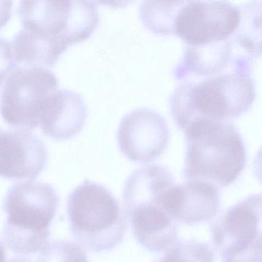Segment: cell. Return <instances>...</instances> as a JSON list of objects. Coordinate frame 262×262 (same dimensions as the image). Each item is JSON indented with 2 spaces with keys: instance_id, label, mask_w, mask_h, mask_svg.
<instances>
[{
  "instance_id": "17",
  "label": "cell",
  "mask_w": 262,
  "mask_h": 262,
  "mask_svg": "<svg viewBox=\"0 0 262 262\" xmlns=\"http://www.w3.org/2000/svg\"><path fill=\"white\" fill-rule=\"evenodd\" d=\"M212 248L196 241L178 242L168 248L165 255L156 262H214Z\"/></svg>"
},
{
  "instance_id": "11",
  "label": "cell",
  "mask_w": 262,
  "mask_h": 262,
  "mask_svg": "<svg viewBox=\"0 0 262 262\" xmlns=\"http://www.w3.org/2000/svg\"><path fill=\"white\" fill-rule=\"evenodd\" d=\"M47 160L46 145L36 135L16 128L0 131V177L36 179Z\"/></svg>"
},
{
  "instance_id": "7",
  "label": "cell",
  "mask_w": 262,
  "mask_h": 262,
  "mask_svg": "<svg viewBox=\"0 0 262 262\" xmlns=\"http://www.w3.org/2000/svg\"><path fill=\"white\" fill-rule=\"evenodd\" d=\"M57 90L59 81L48 69L17 66L7 76L1 92L0 114L16 129H35L46 102Z\"/></svg>"
},
{
  "instance_id": "10",
  "label": "cell",
  "mask_w": 262,
  "mask_h": 262,
  "mask_svg": "<svg viewBox=\"0 0 262 262\" xmlns=\"http://www.w3.org/2000/svg\"><path fill=\"white\" fill-rule=\"evenodd\" d=\"M118 145L133 162H151L165 151L169 140V127L160 113L140 108L125 115L118 127Z\"/></svg>"
},
{
  "instance_id": "21",
  "label": "cell",
  "mask_w": 262,
  "mask_h": 262,
  "mask_svg": "<svg viewBox=\"0 0 262 262\" xmlns=\"http://www.w3.org/2000/svg\"><path fill=\"white\" fill-rule=\"evenodd\" d=\"M8 262H31L30 259L26 258V257H17L12 258Z\"/></svg>"
},
{
  "instance_id": "2",
  "label": "cell",
  "mask_w": 262,
  "mask_h": 262,
  "mask_svg": "<svg viewBox=\"0 0 262 262\" xmlns=\"http://www.w3.org/2000/svg\"><path fill=\"white\" fill-rule=\"evenodd\" d=\"M174 177L162 165H144L132 173L123 190L124 209L138 243L151 252L173 246L179 237L178 223L165 208V197Z\"/></svg>"
},
{
  "instance_id": "1",
  "label": "cell",
  "mask_w": 262,
  "mask_h": 262,
  "mask_svg": "<svg viewBox=\"0 0 262 262\" xmlns=\"http://www.w3.org/2000/svg\"><path fill=\"white\" fill-rule=\"evenodd\" d=\"M187 181L224 188L235 182L247 162L242 135L228 121L197 118L184 128Z\"/></svg>"
},
{
  "instance_id": "20",
  "label": "cell",
  "mask_w": 262,
  "mask_h": 262,
  "mask_svg": "<svg viewBox=\"0 0 262 262\" xmlns=\"http://www.w3.org/2000/svg\"><path fill=\"white\" fill-rule=\"evenodd\" d=\"M6 250L4 245L0 242V262H5Z\"/></svg>"
},
{
  "instance_id": "19",
  "label": "cell",
  "mask_w": 262,
  "mask_h": 262,
  "mask_svg": "<svg viewBox=\"0 0 262 262\" xmlns=\"http://www.w3.org/2000/svg\"><path fill=\"white\" fill-rule=\"evenodd\" d=\"M16 67L11 42L0 38V85Z\"/></svg>"
},
{
  "instance_id": "15",
  "label": "cell",
  "mask_w": 262,
  "mask_h": 262,
  "mask_svg": "<svg viewBox=\"0 0 262 262\" xmlns=\"http://www.w3.org/2000/svg\"><path fill=\"white\" fill-rule=\"evenodd\" d=\"M240 22L231 36L233 42L250 57L260 56L261 50V1H251L239 6Z\"/></svg>"
},
{
  "instance_id": "4",
  "label": "cell",
  "mask_w": 262,
  "mask_h": 262,
  "mask_svg": "<svg viewBox=\"0 0 262 262\" xmlns=\"http://www.w3.org/2000/svg\"><path fill=\"white\" fill-rule=\"evenodd\" d=\"M18 13L23 30L53 63L68 47L88 39L99 22L92 1H22Z\"/></svg>"
},
{
  "instance_id": "13",
  "label": "cell",
  "mask_w": 262,
  "mask_h": 262,
  "mask_svg": "<svg viewBox=\"0 0 262 262\" xmlns=\"http://www.w3.org/2000/svg\"><path fill=\"white\" fill-rule=\"evenodd\" d=\"M165 208L177 223H205L215 217L220 207L219 189L206 182L187 181L173 185L165 197Z\"/></svg>"
},
{
  "instance_id": "5",
  "label": "cell",
  "mask_w": 262,
  "mask_h": 262,
  "mask_svg": "<svg viewBox=\"0 0 262 262\" xmlns=\"http://www.w3.org/2000/svg\"><path fill=\"white\" fill-rule=\"evenodd\" d=\"M59 198L53 187L39 182L13 185L4 200L7 214L3 237L16 254H36L49 243L52 221L56 215Z\"/></svg>"
},
{
  "instance_id": "14",
  "label": "cell",
  "mask_w": 262,
  "mask_h": 262,
  "mask_svg": "<svg viewBox=\"0 0 262 262\" xmlns=\"http://www.w3.org/2000/svg\"><path fill=\"white\" fill-rule=\"evenodd\" d=\"M87 118L83 98L72 90H57L46 102L39 125L45 136L66 140L79 134Z\"/></svg>"
},
{
  "instance_id": "6",
  "label": "cell",
  "mask_w": 262,
  "mask_h": 262,
  "mask_svg": "<svg viewBox=\"0 0 262 262\" xmlns=\"http://www.w3.org/2000/svg\"><path fill=\"white\" fill-rule=\"evenodd\" d=\"M67 212L72 234L85 249L103 252L125 237L128 222L117 199L99 184L84 181L70 194Z\"/></svg>"
},
{
  "instance_id": "3",
  "label": "cell",
  "mask_w": 262,
  "mask_h": 262,
  "mask_svg": "<svg viewBox=\"0 0 262 262\" xmlns=\"http://www.w3.org/2000/svg\"><path fill=\"white\" fill-rule=\"evenodd\" d=\"M251 70L234 68L202 79H186L170 96L171 114L184 130L197 118L228 121L249 110L255 98Z\"/></svg>"
},
{
  "instance_id": "12",
  "label": "cell",
  "mask_w": 262,
  "mask_h": 262,
  "mask_svg": "<svg viewBox=\"0 0 262 262\" xmlns=\"http://www.w3.org/2000/svg\"><path fill=\"white\" fill-rule=\"evenodd\" d=\"M231 38L205 45H186L174 76L179 80L202 79L221 74L234 68H252L251 58L235 53Z\"/></svg>"
},
{
  "instance_id": "8",
  "label": "cell",
  "mask_w": 262,
  "mask_h": 262,
  "mask_svg": "<svg viewBox=\"0 0 262 262\" xmlns=\"http://www.w3.org/2000/svg\"><path fill=\"white\" fill-rule=\"evenodd\" d=\"M238 7L227 1H187L179 9L173 34L186 45L230 39L240 22Z\"/></svg>"
},
{
  "instance_id": "16",
  "label": "cell",
  "mask_w": 262,
  "mask_h": 262,
  "mask_svg": "<svg viewBox=\"0 0 262 262\" xmlns=\"http://www.w3.org/2000/svg\"><path fill=\"white\" fill-rule=\"evenodd\" d=\"M184 2L143 1L139 8V16L144 26L155 34H173L176 15Z\"/></svg>"
},
{
  "instance_id": "9",
  "label": "cell",
  "mask_w": 262,
  "mask_h": 262,
  "mask_svg": "<svg viewBox=\"0 0 262 262\" xmlns=\"http://www.w3.org/2000/svg\"><path fill=\"white\" fill-rule=\"evenodd\" d=\"M261 195L253 194L211 224L213 244L222 258L261 248Z\"/></svg>"
},
{
  "instance_id": "18",
  "label": "cell",
  "mask_w": 262,
  "mask_h": 262,
  "mask_svg": "<svg viewBox=\"0 0 262 262\" xmlns=\"http://www.w3.org/2000/svg\"><path fill=\"white\" fill-rule=\"evenodd\" d=\"M36 262H88L85 250L73 242L57 240L48 243Z\"/></svg>"
},
{
  "instance_id": "22",
  "label": "cell",
  "mask_w": 262,
  "mask_h": 262,
  "mask_svg": "<svg viewBox=\"0 0 262 262\" xmlns=\"http://www.w3.org/2000/svg\"><path fill=\"white\" fill-rule=\"evenodd\" d=\"M1 130H2V128H0V131H1Z\"/></svg>"
}]
</instances>
